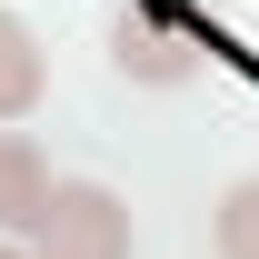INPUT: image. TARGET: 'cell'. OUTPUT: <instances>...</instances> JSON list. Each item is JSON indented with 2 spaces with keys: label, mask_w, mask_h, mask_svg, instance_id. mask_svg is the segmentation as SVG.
Instances as JSON below:
<instances>
[{
  "label": "cell",
  "mask_w": 259,
  "mask_h": 259,
  "mask_svg": "<svg viewBox=\"0 0 259 259\" xmlns=\"http://www.w3.org/2000/svg\"><path fill=\"white\" fill-rule=\"evenodd\" d=\"M20 249L30 259H130V209L100 180H50L40 220L20 229Z\"/></svg>",
  "instance_id": "cell-1"
},
{
  "label": "cell",
  "mask_w": 259,
  "mask_h": 259,
  "mask_svg": "<svg viewBox=\"0 0 259 259\" xmlns=\"http://www.w3.org/2000/svg\"><path fill=\"white\" fill-rule=\"evenodd\" d=\"M110 60H120V80H140V90H169V80H190V70H199V40L180 30V20L120 10V30H110Z\"/></svg>",
  "instance_id": "cell-2"
},
{
  "label": "cell",
  "mask_w": 259,
  "mask_h": 259,
  "mask_svg": "<svg viewBox=\"0 0 259 259\" xmlns=\"http://www.w3.org/2000/svg\"><path fill=\"white\" fill-rule=\"evenodd\" d=\"M40 199H50V160H40V140L0 120V229L20 239V229L40 220Z\"/></svg>",
  "instance_id": "cell-3"
},
{
  "label": "cell",
  "mask_w": 259,
  "mask_h": 259,
  "mask_svg": "<svg viewBox=\"0 0 259 259\" xmlns=\"http://www.w3.org/2000/svg\"><path fill=\"white\" fill-rule=\"evenodd\" d=\"M30 100H40V40L0 10V120H30Z\"/></svg>",
  "instance_id": "cell-4"
},
{
  "label": "cell",
  "mask_w": 259,
  "mask_h": 259,
  "mask_svg": "<svg viewBox=\"0 0 259 259\" xmlns=\"http://www.w3.org/2000/svg\"><path fill=\"white\" fill-rule=\"evenodd\" d=\"M220 259H259V180H239L220 199Z\"/></svg>",
  "instance_id": "cell-5"
},
{
  "label": "cell",
  "mask_w": 259,
  "mask_h": 259,
  "mask_svg": "<svg viewBox=\"0 0 259 259\" xmlns=\"http://www.w3.org/2000/svg\"><path fill=\"white\" fill-rule=\"evenodd\" d=\"M0 259H30V249H0Z\"/></svg>",
  "instance_id": "cell-6"
}]
</instances>
